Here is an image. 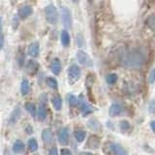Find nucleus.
<instances>
[{
	"instance_id": "f257e3e1",
	"label": "nucleus",
	"mask_w": 155,
	"mask_h": 155,
	"mask_svg": "<svg viewBox=\"0 0 155 155\" xmlns=\"http://www.w3.org/2000/svg\"><path fill=\"white\" fill-rule=\"evenodd\" d=\"M147 60V52L143 48H135L127 51L123 56L122 63L130 69H138L145 64Z\"/></svg>"
},
{
	"instance_id": "f03ea898",
	"label": "nucleus",
	"mask_w": 155,
	"mask_h": 155,
	"mask_svg": "<svg viewBox=\"0 0 155 155\" xmlns=\"http://www.w3.org/2000/svg\"><path fill=\"white\" fill-rule=\"evenodd\" d=\"M46 18L51 24H55L58 21V12L54 5H48L45 9Z\"/></svg>"
},
{
	"instance_id": "7ed1b4c3",
	"label": "nucleus",
	"mask_w": 155,
	"mask_h": 155,
	"mask_svg": "<svg viewBox=\"0 0 155 155\" xmlns=\"http://www.w3.org/2000/svg\"><path fill=\"white\" fill-rule=\"evenodd\" d=\"M61 18L63 25L66 28L72 27V14L67 7H61Z\"/></svg>"
},
{
	"instance_id": "20e7f679",
	"label": "nucleus",
	"mask_w": 155,
	"mask_h": 155,
	"mask_svg": "<svg viewBox=\"0 0 155 155\" xmlns=\"http://www.w3.org/2000/svg\"><path fill=\"white\" fill-rule=\"evenodd\" d=\"M77 59L80 62V64L84 65V66L91 67L93 65V62H92V59L90 58V56L84 51H79L77 52Z\"/></svg>"
},
{
	"instance_id": "39448f33",
	"label": "nucleus",
	"mask_w": 155,
	"mask_h": 155,
	"mask_svg": "<svg viewBox=\"0 0 155 155\" xmlns=\"http://www.w3.org/2000/svg\"><path fill=\"white\" fill-rule=\"evenodd\" d=\"M78 105H79V107H80L82 115H84V116L92 114V113H93V110H94L93 108H92V107L86 102V100L84 98V96H81L79 98V104H78Z\"/></svg>"
},
{
	"instance_id": "423d86ee",
	"label": "nucleus",
	"mask_w": 155,
	"mask_h": 155,
	"mask_svg": "<svg viewBox=\"0 0 155 155\" xmlns=\"http://www.w3.org/2000/svg\"><path fill=\"white\" fill-rule=\"evenodd\" d=\"M81 73L80 67L76 64L71 65L69 67V69H68V78H69V80L72 82H75L79 80L81 77Z\"/></svg>"
},
{
	"instance_id": "0eeeda50",
	"label": "nucleus",
	"mask_w": 155,
	"mask_h": 155,
	"mask_svg": "<svg viewBox=\"0 0 155 155\" xmlns=\"http://www.w3.org/2000/svg\"><path fill=\"white\" fill-rule=\"evenodd\" d=\"M57 139L58 142L61 144H68L69 143V131L67 128H61L57 132Z\"/></svg>"
},
{
	"instance_id": "6e6552de",
	"label": "nucleus",
	"mask_w": 155,
	"mask_h": 155,
	"mask_svg": "<svg viewBox=\"0 0 155 155\" xmlns=\"http://www.w3.org/2000/svg\"><path fill=\"white\" fill-rule=\"evenodd\" d=\"M109 114L110 116H117V115H121L124 114V108L123 106L120 103H114L110 106V111Z\"/></svg>"
},
{
	"instance_id": "1a4fd4ad",
	"label": "nucleus",
	"mask_w": 155,
	"mask_h": 155,
	"mask_svg": "<svg viewBox=\"0 0 155 155\" xmlns=\"http://www.w3.org/2000/svg\"><path fill=\"white\" fill-rule=\"evenodd\" d=\"M101 144V140L98 136L92 135L88 138L86 143V147H88L90 149H97Z\"/></svg>"
},
{
	"instance_id": "9d476101",
	"label": "nucleus",
	"mask_w": 155,
	"mask_h": 155,
	"mask_svg": "<svg viewBox=\"0 0 155 155\" xmlns=\"http://www.w3.org/2000/svg\"><path fill=\"white\" fill-rule=\"evenodd\" d=\"M110 151L113 152L114 155H128L127 151L124 149L122 145H120L119 143H111L110 144Z\"/></svg>"
},
{
	"instance_id": "9b49d317",
	"label": "nucleus",
	"mask_w": 155,
	"mask_h": 155,
	"mask_svg": "<svg viewBox=\"0 0 155 155\" xmlns=\"http://www.w3.org/2000/svg\"><path fill=\"white\" fill-rule=\"evenodd\" d=\"M32 13H33L32 7L29 6V5H26V6H22L21 8L18 9V18H21V19H24V18H28Z\"/></svg>"
},
{
	"instance_id": "f8f14e48",
	"label": "nucleus",
	"mask_w": 155,
	"mask_h": 155,
	"mask_svg": "<svg viewBox=\"0 0 155 155\" xmlns=\"http://www.w3.org/2000/svg\"><path fill=\"white\" fill-rule=\"evenodd\" d=\"M39 53H40V45L38 42H33L31 43L28 47V54L31 57H38Z\"/></svg>"
},
{
	"instance_id": "ddd939ff",
	"label": "nucleus",
	"mask_w": 155,
	"mask_h": 155,
	"mask_svg": "<svg viewBox=\"0 0 155 155\" xmlns=\"http://www.w3.org/2000/svg\"><path fill=\"white\" fill-rule=\"evenodd\" d=\"M42 140L44 143L47 144H50L53 142V134L51 129H45L42 132Z\"/></svg>"
},
{
	"instance_id": "4468645a",
	"label": "nucleus",
	"mask_w": 155,
	"mask_h": 155,
	"mask_svg": "<svg viewBox=\"0 0 155 155\" xmlns=\"http://www.w3.org/2000/svg\"><path fill=\"white\" fill-rule=\"evenodd\" d=\"M62 69V66H61V62L58 58H54L52 61H51V70L54 75H59L60 72Z\"/></svg>"
},
{
	"instance_id": "2eb2a0df",
	"label": "nucleus",
	"mask_w": 155,
	"mask_h": 155,
	"mask_svg": "<svg viewBox=\"0 0 155 155\" xmlns=\"http://www.w3.org/2000/svg\"><path fill=\"white\" fill-rule=\"evenodd\" d=\"M21 108L17 107V108L12 111L11 115H10L9 122L11 124H15L16 122H18V120L19 118H21Z\"/></svg>"
},
{
	"instance_id": "dca6fc26",
	"label": "nucleus",
	"mask_w": 155,
	"mask_h": 155,
	"mask_svg": "<svg viewBox=\"0 0 155 155\" xmlns=\"http://www.w3.org/2000/svg\"><path fill=\"white\" fill-rule=\"evenodd\" d=\"M39 70V63L35 60H29L26 64V71L29 74H35Z\"/></svg>"
},
{
	"instance_id": "f3484780",
	"label": "nucleus",
	"mask_w": 155,
	"mask_h": 155,
	"mask_svg": "<svg viewBox=\"0 0 155 155\" xmlns=\"http://www.w3.org/2000/svg\"><path fill=\"white\" fill-rule=\"evenodd\" d=\"M48 115V110H47V108L46 106L44 105V103H42L40 106H39L38 108V110H37V117L40 121H43L45 120L46 117Z\"/></svg>"
},
{
	"instance_id": "a211bd4d",
	"label": "nucleus",
	"mask_w": 155,
	"mask_h": 155,
	"mask_svg": "<svg viewBox=\"0 0 155 155\" xmlns=\"http://www.w3.org/2000/svg\"><path fill=\"white\" fill-rule=\"evenodd\" d=\"M87 126H88L92 131H95V132H99L101 130V124L99 121L95 118L89 119L88 122H87Z\"/></svg>"
},
{
	"instance_id": "6ab92c4d",
	"label": "nucleus",
	"mask_w": 155,
	"mask_h": 155,
	"mask_svg": "<svg viewBox=\"0 0 155 155\" xmlns=\"http://www.w3.org/2000/svg\"><path fill=\"white\" fill-rule=\"evenodd\" d=\"M51 104L56 110H60L62 108V99L59 95H54L51 98Z\"/></svg>"
},
{
	"instance_id": "aec40b11",
	"label": "nucleus",
	"mask_w": 155,
	"mask_h": 155,
	"mask_svg": "<svg viewBox=\"0 0 155 155\" xmlns=\"http://www.w3.org/2000/svg\"><path fill=\"white\" fill-rule=\"evenodd\" d=\"M29 91H30V84H29V81L26 79H23L22 81H21V94L24 96V95L28 94Z\"/></svg>"
},
{
	"instance_id": "412c9836",
	"label": "nucleus",
	"mask_w": 155,
	"mask_h": 155,
	"mask_svg": "<svg viewBox=\"0 0 155 155\" xmlns=\"http://www.w3.org/2000/svg\"><path fill=\"white\" fill-rule=\"evenodd\" d=\"M24 150V143L21 142V140H16L13 144V151L15 153H21Z\"/></svg>"
},
{
	"instance_id": "4be33fe9",
	"label": "nucleus",
	"mask_w": 155,
	"mask_h": 155,
	"mask_svg": "<svg viewBox=\"0 0 155 155\" xmlns=\"http://www.w3.org/2000/svg\"><path fill=\"white\" fill-rule=\"evenodd\" d=\"M60 39H61V43H62L63 46H64V47L69 46V44H70V35H69V33L67 32V30H63L61 32Z\"/></svg>"
},
{
	"instance_id": "5701e85b",
	"label": "nucleus",
	"mask_w": 155,
	"mask_h": 155,
	"mask_svg": "<svg viewBox=\"0 0 155 155\" xmlns=\"http://www.w3.org/2000/svg\"><path fill=\"white\" fill-rule=\"evenodd\" d=\"M75 138L79 143L84 142L86 138V132L84 130H76L75 131Z\"/></svg>"
},
{
	"instance_id": "b1692460",
	"label": "nucleus",
	"mask_w": 155,
	"mask_h": 155,
	"mask_svg": "<svg viewBox=\"0 0 155 155\" xmlns=\"http://www.w3.org/2000/svg\"><path fill=\"white\" fill-rule=\"evenodd\" d=\"M28 147L30 149V151L35 152L38 149V143L35 139H30L28 140Z\"/></svg>"
},
{
	"instance_id": "393cba45",
	"label": "nucleus",
	"mask_w": 155,
	"mask_h": 155,
	"mask_svg": "<svg viewBox=\"0 0 155 155\" xmlns=\"http://www.w3.org/2000/svg\"><path fill=\"white\" fill-rule=\"evenodd\" d=\"M67 101H68V103H69V105L72 107H76L79 104V100H78L77 97L73 94H69L67 96Z\"/></svg>"
},
{
	"instance_id": "a878e982",
	"label": "nucleus",
	"mask_w": 155,
	"mask_h": 155,
	"mask_svg": "<svg viewBox=\"0 0 155 155\" xmlns=\"http://www.w3.org/2000/svg\"><path fill=\"white\" fill-rule=\"evenodd\" d=\"M25 109L32 116L36 115V108H35V105H34L33 103H26L25 104Z\"/></svg>"
},
{
	"instance_id": "bb28decb",
	"label": "nucleus",
	"mask_w": 155,
	"mask_h": 155,
	"mask_svg": "<svg viewBox=\"0 0 155 155\" xmlns=\"http://www.w3.org/2000/svg\"><path fill=\"white\" fill-rule=\"evenodd\" d=\"M47 84H48V86L51 87V88H53V89H57V87H58V82H57V81L54 79V78H51V77L48 78Z\"/></svg>"
},
{
	"instance_id": "cd10ccee",
	"label": "nucleus",
	"mask_w": 155,
	"mask_h": 155,
	"mask_svg": "<svg viewBox=\"0 0 155 155\" xmlns=\"http://www.w3.org/2000/svg\"><path fill=\"white\" fill-rule=\"evenodd\" d=\"M106 80H107V82H108L109 84H114L115 82L117 81L118 77L115 74H109L108 76H107Z\"/></svg>"
},
{
	"instance_id": "c85d7f7f",
	"label": "nucleus",
	"mask_w": 155,
	"mask_h": 155,
	"mask_svg": "<svg viewBox=\"0 0 155 155\" xmlns=\"http://www.w3.org/2000/svg\"><path fill=\"white\" fill-rule=\"evenodd\" d=\"M147 23L149 28H151L152 30H155V15H152V16H150L147 18Z\"/></svg>"
},
{
	"instance_id": "c756f323",
	"label": "nucleus",
	"mask_w": 155,
	"mask_h": 155,
	"mask_svg": "<svg viewBox=\"0 0 155 155\" xmlns=\"http://www.w3.org/2000/svg\"><path fill=\"white\" fill-rule=\"evenodd\" d=\"M120 129L122 132H127V131L130 129V123L126 120H122L120 122Z\"/></svg>"
},
{
	"instance_id": "7c9ffc66",
	"label": "nucleus",
	"mask_w": 155,
	"mask_h": 155,
	"mask_svg": "<svg viewBox=\"0 0 155 155\" xmlns=\"http://www.w3.org/2000/svg\"><path fill=\"white\" fill-rule=\"evenodd\" d=\"M94 79L95 77L93 75H89L88 77H86V86L87 87H90L94 82Z\"/></svg>"
},
{
	"instance_id": "2f4dec72",
	"label": "nucleus",
	"mask_w": 155,
	"mask_h": 155,
	"mask_svg": "<svg viewBox=\"0 0 155 155\" xmlns=\"http://www.w3.org/2000/svg\"><path fill=\"white\" fill-rule=\"evenodd\" d=\"M148 82H149V84H153V82H155V68H154V69H152L149 73Z\"/></svg>"
},
{
	"instance_id": "473e14b6",
	"label": "nucleus",
	"mask_w": 155,
	"mask_h": 155,
	"mask_svg": "<svg viewBox=\"0 0 155 155\" xmlns=\"http://www.w3.org/2000/svg\"><path fill=\"white\" fill-rule=\"evenodd\" d=\"M148 110H149V111L150 113H155V101L153 100V101H151L149 103V106H148Z\"/></svg>"
},
{
	"instance_id": "72a5a7b5",
	"label": "nucleus",
	"mask_w": 155,
	"mask_h": 155,
	"mask_svg": "<svg viewBox=\"0 0 155 155\" xmlns=\"http://www.w3.org/2000/svg\"><path fill=\"white\" fill-rule=\"evenodd\" d=\"M60 155H72V152L69 148H62Z\"/></svg>"
},
{
	"instance_id": "f704fd0d",
	"label": "nucleus",
	"mask_w": 155,
	"mask_h": 155,
	"mask_svg": "<svg viewBox=\"0 0 155 155\" xmlns=\"http://www.w3.org/2000/svg\"><path fill=\"white\" fill-rule=\"evenodd\" d=\"M48 155H58V150L56 147H52L51 148L50 152H48Z\"/></svg>"
},
{
	"instance_id": "c9c22d12",
	"label": "nucleus",
	"mask_w": 155,
	"mask_h": 155,
	"mask_svg": "<svg viewBox=\"0 0 155 155\" xmlns=\"http://www.w3.org/2000/svg\"><path fill=\"white\" fill-rule=\"evenodd\" d=\"M3 47H4V36L1 34L0 35V51L2 50Z\"/></svg>"
},
{
	"instance_id": "e433bc0d",
	"label": "nucleus",
	"mask_w": 155,
	"mask_h": 155,
	"mask_svg": "<svg viewBox=\"0 0 155 155\" xmlns=\"http://www.w3.org/2000/svg\"><path fill=\"white\" fill-rule=\"evenodd\" d=\"M150 127H151L152 131L155 134V121H151V122H150Z\"/></svg>"
},
{
	"instance_id": "4c0bfd02",
	"label": "nucleus",
	"mask_w": 155,
	"mask_h": 155,
	"mask_svg": "<svg viewBox=\"0 0 155 155\" xmlns=\"http://www.w3.org/2000/svg\"><path fill=\"white\" fill-rule=\"evenodd\" d=\"M1 32H2V18L0 17V35H1Z\"/></svg>"
},
{
	"instance_id": "58836bf2",
	"label": "nucleus",
	"mask_w": 155,
	"mask_h": 155,
	"mask_svg": "<svg viewBox=\"0 0 155 155\" xmlns=\"http://www.w3.org/2000/svg\"><path fill=\"white\" fill-rule=\"evenodd\" d=\"M81 155H93V154L90 153V152H81Z\"/></svg>"
},
{
	"instance_id": "ea45409f",
	"label": "nucleus",
	"mask_w": 155,
	"mask_h": 155,
	"mask_svg": "<svg viewBox=\"0 0 155 155\" xmlns=\"http://www.w3.org/2000/svg\"><path fill=\"white\" fill-rule=\"evenodd\" d=\"M72 1L74 3H78V2H79V0H72Z\"/></svg>"
},
{
	"instance_id": "a19ab883",
	"label": "nucleus",
	"mask_w": 155,
	"mask_h": 155,
	"mask_svg": "<svg viewBox=\"0 0 155 155\" xmlns=\"http://www.w3.org/2000/svg\"><path fill=\"white\" fill-rule=\"evenodd\" d=\"M87 1H88V2H89V3L91 4L92 2H93V0H87Z\"/></svg>"
}]
</instances>
